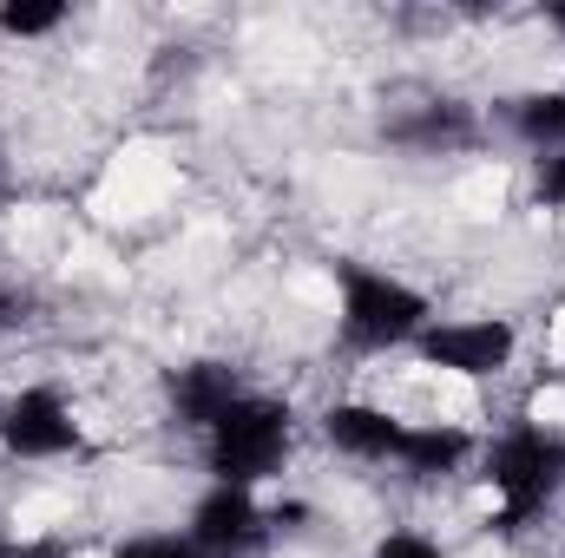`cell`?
Returning a JSON list of instances; mask_svg holds the SVG:
<instances>
[{
  "mask_svg": "<svg viewBox=\"0 0 565 558\" xmlns=\"http://www.w3.org/2000/svg\"><path fill=\"white\" fill-rule=\"evenodd\" d=\"M244 395H250V382H244V368L224 362V355H191V362H178V368L164 375L171 427H178V433H198V440L231 415Z\"/></svg>",
  "mask_w": 565,
  "mask_h": 558,
  "instance_id": "obj_7",
  "label": "cell"
},
{
  "mask_svg": "<svg viewBox=\"0 0 565 558\" xmlns=\"http://www.w3.org/2000/svg\"><path fill=\"white\" fill-rule=\"evenodd\" d=\"M415 362L454 382H500L520 362V322L513 315H434L415 342Z\"/></svg>",
  "mask_w": 565,
  "mask_h": 558,
  "instance_id": "obj_4",
  "label": "cell"
},
{
  "mask_svg": "<svg viewBox=\"0 0 565 558\" xmlns=\"http://www.w3.org/2000/svg\"><path fill=\"white\" fill-rule=\"evenodd\" d=\"M0 558H73V539H40V533H0Z\"/></svg>",
  "mask_w": 565,
  "mask_h": 558,
  "instance_id": "obj_17",
  "label": "cell"
},
{
  "mask_svg": "<svg viewBox=\"0 0 565 558\" xmlns=\"http://www.w3.org/2000/svg\"><path fill=\"white\" fill-rule=\"evenodd\" d=\"M204 473L211 480H224V486H264V480H277L282 466H289V447H296V408L282 401V395H264V388H250L231 415L217 420L204 440Z\"/></svg>",
  "mask_w": 565,
  "mask_h": 558,
  "instance_id": "obj_3",
  "label": "cell"
},
{
  "mask_svg": "<svg viewBox=\"0 0 565 558\" xmlns=\"http://www.w3.org/2000/svg\"><path fill=\"white\" fill-rule=\"evenodd\" d=\"M316 427H322V440H329L342 460H362V466H395L402 433H408V415H395L388 401H362V395H349V401H329Z\"/></svg>",
  "mask_w": 565,
  "mask_h": 558,
  "instance_id": "obj_8",
  "label": "cell"
},
{
  "mask_svg": "<svg viewBox=\"0 0 565 558\" xmlns=\"http://www.w3.org/2000/svg\"><path fill=\"white\" fill-rule=\"evenodd\" d=\"M526 191H533V211H553V217H565V151H540V158H533Z\"/></svg>",
  "mask_w": 565,
  "mask_h": 558,
  "instance_id": "obj_13",
  "label": "cell"
},
{
  "mask_svg": "<svg viewBox=\"0 0 565 558\" xmlns=\"http://www.w3.org/2000/svg\"><path fill=\"white\" fill-rule=\"evenodd\" d=\"M473 473H480V486L493 493L487 533L520 539L526 526H540V519L559 506V493H565V427L507 420L493 440H480Z\"/></svg>",
  "mask_w": 565,
  "mask_h": 558,
  "instance_id": "obj_1",
  "label": "cell"
},
{
  "mask_svg": "<svg viewBox=\"0 0 565 558\" xmlns=\"http://www.w3.org/2000/svg\"><path fill=\"white\" fill-rule=\"evenodd\" d=\"M33 322V289L26 282H13V277H0V342L7 335H20Z\"/></svg>",
  "mask_w": 565,
  "mask_h": 558,
  "instance_id": "obj_16",
  "label": "cell"
},
{
  "mask_svg": "<svg viewBox=\"0 0 565 558\" xmlns=\"http://www.w3.org/2000/svg\"><path fill=\"white\" fill-rule=\"evenodd\" d=\"M507 126L533 158L540 151H565V86H533V93L507 99Z\"/></svg>",
  "mask_w": 565,
  "mask_h": 558,
  "instance_id": "obj_11",
  "label": "cell"
},
{
  "mask_svg": "<svg viewBox=\"0 0 565 558\" xmlns=\"http://www.w3.org/2000/svg\"><path fill=\"white\" fill-rule=\"evenodd\" d=\"M546 26H553V33H565V0H559V7H546Z\"/></svg>",
  "mask_w": 565,
  "mask_h": 558,
  "instance_id": "obj_18",
  "label": "cell"
},
{
  "mask_svg": "<svg viewBox=\"0 0 565 558\" xmlns=\"http://www.w3.org/2000/svg\"><path fill=\"white\" fill-rule=\"evenodd\" d=\"M73 20V7L66 0H7L0 7V40H53L60 26Z\"/></svg>",
  "mask_w": 565,
  "mask_h": 558,
  "instance_id": "obj_12",
  "label": "cell"
},
{
  "mask_svg": "<svg viewBox=\"0 0 565 558\" xmlns=\"http://www.w3.org/2000/svg\"><path fill=\"white\" fill-rule=\"evenodd\" d=\"M382 139L395 144V151H415V158H440V151L473 144V112H467V106H454V99H422L415 112L388 119V126H382Z\"/></svg>",
  "mask_w": 565,
  "mask_h": 558,
  "instance_id": "obj_10",
  "label": "cell"
},
{
  "mask_svg": "<svg viewBox=\"0 0 565 558\" xmlns=\"http://www.w3.org/2000/svg\"><path fill=\"white\" fill-rule=\"evenodd\" d=\"M473 460H480V433L460 427V420H408L402 453H395L402 480H415V486H447V480H460Z\"/></svg>",
  "mask_w": 565,
  "mask_h": 558,
  "instance_id": "obj_9",
  "label": "cell"
},
{
  "mask_svg": "<svg viewBox=\"0 0 565 558\" xmlns=\"http://www.w3.org/2000/svg\"><path fill=\"white\" fill-rule=\"evenodd\" d=\"M434 322V296L375 264H335V342L349 355H395L415 348Z\"/></svg>",
  "mask_w": 565,
  "mask_h": 558,
  "instance_id": "obj_2",
  "label": "cell"
},
{
  "mask_svg": "<svg viewBox=\"0 0 565 558\" xmlns=\"http://www.w3.org/2000/svg\"><path fill=\"white\" fill-rule=\"evenodd\" d=\"M0 453L20 466H53L86 453V420L53 382H26L20 395L0 401Z\"/></svg>",
  "mask_w": 565,
  "mask_h": 558,
  "instance_id": "obj_5",
  "label": "cell"
},
{
  "mask_svg": "<svg viewBox=\"0 0 565 558\" xmlns=\"http://www.w3.org/2000/svg\"><path fill=\"white\" fill-rule=\"evenodd\" d=\"M184 539L204 558H250L270 539V506H264L250 486L211 480V486L191 500V513H184Z\"/></svg>",
  "mask_w": 565,
  "mask_h": 558,
  "instance_id": "obj_6",
  "label": "cell"
},
{
  "mask_svg": "<svg viewBox=\"0 0 565 558\" xmlns=\"http://www.w3.org/2000/svg\"><path fill=\"white\" fill-rule=\"evenodd\" d=\"M113 558H204L184 533H132V539H119Z\"/></svg>",
  "mask_w": 565,
  "mask_h": 558,
  "instance_id": "obj_15",
  "label": "cell"
},
{
  "mask_svg": "<svg viewBox=\"0 0 565 558\" xmlns=\"http://www.w3.org/2000/svg\"><path fill=\"white\" fill-rule=\"evenodd\" d=\"M369 558H447V546H440L434 533H422V526H388V533L369 546Z\"/></svg>",
  "mask_w": 565,
  "mask_h": 558,
  "instance_id": "obj_14",
  "label": "cell"
}]
</instances>
